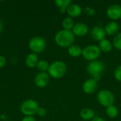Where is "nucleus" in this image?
<instances>
[{
  "label": "nucleus",
  "mask_w": 121,
  "mask_h": 121,
  "mask_svg": "<svg viewBox=\"0 0 121 121\" xmlns=\"http://www.w3.org/2000/svg\"><path fill=\"white\" fill-rule=\"evenodd\" d=\"M75 35L72 30H59L55 35V42L56 44L63 48H69L73 45Z\"/></svg>",
  "instance_id": "f257e3e1"
},
{
  "label": "nucleus",
  "mask_w": 121,
  "mask_h": 121,
  "mask_svg": "<svg viewBox=\"0 0 121 121\" xmlns=\"http://www.w3.org/2000/svg\"><path fill=\"white\" fill-rule=\"evenodd\" d=\"M67 72V65L61 60H57L50 65L48 74L54 79H60Z\"/></svg>",
  "instance_id": "f03ea898"
},
{
  "label": "nucleus",
  "mask_w": 121,
  "mask_h": 121,
  "mask_svg": "<svg viewBox=\"0 0 121 121\" xmlns=\"http://www.w3.org/2000/svg\"><path fill=\"white\" fill-rule=\"evenodd\" d=\"M105 64L101 60H94L90 62L87 65V71L95 81L98 82L101 79V73L105 69Z\"/></svg>",
  "instance_id": "7ed1b4c3"
},
{
  "label": "nucleus",
  "mask_w": 121,
  "mask_h": 121,
  "mask_svg": "<svg viewBox=\"0 0 121 121\" xmlns=\"http://www.w3.org/2000/svg\"><path fill=\"white\" fill-rule=\"evenodd\" d=\"M39 105L35 100L26 99L20 106V111L25 116H33L36 114Z\"/></svg>",
  "instance_id": "20e7f679"
},
{
  "label": "nucleus",
  "mask_w": 121,
  "mask_h": 121,
  "mask_svg": "<svg viewBox=\"0 0 121 121\" xmlns=\"http://www.w3.org/2000/svg\"><path fill=\"white\" fill-rule=\"evenodd\" d=\"M28 48L31 52L41 53L46 48V41L44 38L40 36L33 37L28 42Z\"/></svg>",
  "instance_id": "39448f33"
},
{
  "label": "nucleus",
  "mask_w": 121,
  "mask_h": 121,
  "mask_svg": "<svg viewBox=\"0 0 121 121\" xmlns=\"http://www.w3.org/2000/svg\"><path fill=\"white\" fill-rule=\"evenodd\" d=\"M97 101L101 106L108 107L113 104L115 101V96L111 91L103 89L98 93Z\"/></svg>",
  "instance_id": "423d86ee"
},
{
  "label": "nucleus",
  "mask_w": 121,
  "mask_h": 121,
  "mask_svg": "<svg viewBox=\"0 0 121 121\" xmlns=\"http://www.w3.org/2000/svg\"><path fill=\"white\" fill-rule=\"evenodd\" d=\"M101 52V51L98 45H89L83 49L82 56L85 60L91 62V61L96 60L100 56Z\"/></svg>",
  "instance_id": "0eeeda50"
},
{
  "label": "nucleus",
  "mask_w": 121,
  "mask_h": 121,
  "mask_svg": "<svg viewBox=\"0 0 121 121\" xmlns=\"http://www.w3.org/2000/svg\"><path fill=\"white\" fill-rule=\"evenodd\" d=\"M106 15L113 21L120 19L121 18V6L117 4H111L106 10Z\"/></svg>",
  "instance_id": "6e6552de"
},
{
  "label": "nucleus",
  "mask_w": 121,
  "mask_h": 121,
  "mask_svg": "<svg viewBox=\"0 0 121 121\" xmlns=\"http://www.w3.org/2000/svg\"><path fill=\"white\" fill-rule=\"evenodd\" d=\"M50 82V76L47 72H39L34 78V83L38 88H45Z\"/></svg>",
  "instance_id": "1a4fd4ad"
},
{
  "label": "nucleus",
  "mask_w": 121,
  "mask_h": 121,
  "mask_svg": "<svg viewBox=\"0 0 121 121\" xmlns=\"http://www.w3.org/2000/svg\"><path fill=\"white\" fill-rule=\"evenodd\" d=\"M72 31L74 35L78 37H83L88 33L89 27L86 23L82 22H79L74 24Z\"/></svg>",
  "instance_id": "9d476101"
},
{
  "label": "nucleus",
  "mask_w": 121,
  "mask_h": 121,
  "mask_svg": "<svg viewBox=\"0 0 121 121\" xmlns=\"http://www.w3.org/2000/svg\"><path fill=\"white\" fill-rule=\"evenodd\" d=\"M97 82H98L95 81L92 78L86 80L82 85L84 92L86 94H91L94 93L97 89Z\"/></svg>",
  "instance_id": "9b49d317"
},
{
  "label": "nucleus",
  "mask_w": 121,
  "mask_h": 121,
  "mask_svg": "<svg viewBox=\"0 0 121 121\" xmlns=\"http://www.w3.org/2000/svg\"><path fill=\"white\" fill-rule=\"evenodd\" d=\"M106 32L104 30V28L99 26H94L91 30V37L97 41H101V40L105 38L106 36Z\"/></svg>",
  "instance_id": "f8f14e48"
},
{
  "label": "nucleus",
  "mask_w": 121,
  "mask_h": 121,
  "mask_svg": "<svg viewBox=\"0 0 121 121\" xmlns=\"http://www.w3.org/2000/svg\"><path fill=\"white\" fill-rule=\"evenodd\" d=\"M66 12L69 15V17H71V18H77V17L79 16L82 14V9L77 4H71L68 6Z\"/></svg>",
  "instance_id": "ddd939ff"
},
{
  "label": "nucleus",
  "mask_w": 121,
  "mask_h": 121,
  "mask_svg": "<svg viewBox=\"0 0 121 121\" xmlns=\"http://www.w3.org/2000/svg\"><path fill=\"white\" fill-rule=\"evenodd\" d=\"M119 25L118 23H116V21H110L108 22L104 28V30L106 32V35H117L118 32L119 30Z\"/></svg>",
  "instance_id": "4468645a"
},
{
  "label": "nucleus",
  "mask_w": 121,
  "mask_h": 121,
  "mask_svg": "<svg viewBox=\"0 0 121 121\" xmlns=\"http://www.w3.org/2000/svg\"><path fill=\"white\" fill-rule=\"evenodd\" d=\"M38 62H39V60H38V57L37 54L33 53V52L29 53L26 57V59H25V64L29 68L35 67Z\"/></svg>",
  "instance_id": "2eb2a0df"
},
{
  "label": "nucleus",
  "mask_w": 121,
  "mask_h": 121,
  "mask_svg": "<svg viewBox=\"0 0 121 121\" xmlns=\"http://www.w3.org/2000/svg\"><path fill=\"white\" fill-rule=\"evenodd\" d=\"M95 116V112L91 108H85L80 111V117L84 121H91Z\"/></svg>",
  "instance_id": "dca6fc26"
},
{
  "label": "nucleus",
  "mask_w": 121,
  "mask_h": 121,
  "mask_svg": "<svg viewBox=\"0 0 121 121\" xmlns=\"http://www.w3.org/2000/svg\"><path fill=\"white\" fill-rule=\"evenodd\" d=\"M82 50L83 49H82L79 45H72L68 48L67 52L72 57H78L82 55Z\"/></svg>",
  "instance_id": "f3484780"
},
{
  "label": "nucleus",
  "mask_w": 121,
  "mask_h": 121,
  "mask_svg": "<svg viewBox=\"0 0 121 121\" xmlns=\"http://www.w3.org/2000/svg\"><path fill=\"white\" fill-rule=\"evenodd\" d=\"M112 44L108 39H103L101 41H99V48L101 50V52H109L112 50Z\"/></svg>",
  "instance_id": "a211bd4d"
},
{
  "label": "nucleus",
  "mask_w": 121,
  "mask_h": 121,
  "mask_svg": "<svg viewBox=\"0 0 121 121\" xmlns=\"http://www.w3.org/2000/svg\"><path fill=\"white\" fill-rule=\"evenodd\" d=\"M55 5L59 8L60 11L62 13H64L67 11L68 6L72 4L70 0H56L55 1Z\"/></svg>",
  "instance_id": "6ab92c4d"
},
{
  "label": "nucleus",
  "mask_w": 121,
  "mask_h": 121,
  "mask_svg": "<svg viewBox=\"0 0 121 121\" xmlns=\"http://www.w3.org/2000/svg\"><path fill=\"white\" fill-rule=\"evenodd\" d=\"M62 28H63L64 30H72L73 27H74V20L71 17H66L62 21Z\"/></svg>",
  "instance_id": "aec40b11"
},
{
  "label": "nucleus",
  "mask_w": 121,
  "mask_h": 121,
  "mask_svg": "<svg viewBox=\"0 0 121 121\" xmlns=\"http://www.w3.org/2000/svg\"><path fill=\"white\" fill-rule=\"evenodd\" d=\"M106 115L111 118H114L117 117L118 115V109L113 104L106 107Z\"/></svg>",
  "instance_id": "412c9836"
},
{
  "label": "nucleus",
  "mask_w": 121,
  "mask_h": 121,
  "mask_svg": "<svg viewBox=\"0 0 121 121\" xmlns=\"http://www.w3.org/2000/svg\"><path fill=\"white\" fill-rule=\"evenodd\" d=\"M49 67H50V64L48 63V61L45 60H39L36 66L37 69L40 71V72H47L48 71Z\"/></svg>",
  "instance_id": "4be33fe9"
},
{
  "label": "nucleus",
  "mask_w": 121,
  "mask_h": 121,
  "mask_svg": "<svg viewBox=\"0 0 121 121\" xmlns=\"http://www.w3.org/2000/svg\"><path fill=\"white\" fill-rule=\"evenodd\" d=\"M113 45L116 49L121 50V33H119L117 35H116L113 41Z\"/></svg>",
  "instance_id": "5701e85b"
},
{
  "label": "nucleus",
  "mask_w": 121,
  "mask_h": 121,
  "mask_svg": "<svg viewBox=\"0 0 121 121\" xmlns=\"http://www.w3.org/2000/svg\"><path fill=\"white\" fill-rule=\"evenodd\" d=\"M114 77L118 82H121V65L116 67L114 70Z\"/></svg>",
  "instance_id": "b1692460"
},
{
  "label": "nucleus",
  "mask_w": 121,
  "mask_h": 121,
  "mask_svg": "<svg viewBox=\"0 0 121 121\" xmlns=\"http://www.w3.org/2000/svg\"><path fill=\"white\" fill-rule=\"evenodd\" d=\"M36 114L40 117H45L47 115V111L43 107H39V108L37 111Z\"/></svg>",
  "instance_id": "393cba45"
},
{
  "label": "nucleus",
  "mask_w": 121,
  "mask_h": 121,
  "mask_svg": "<svg viewBox=\"0 0 121 121\" xmlns=\"http://www.w3.org/2000/svg\"><path fill=\"white\" fill-rule=\"evenodd\" d=\"M6 64V59L4 56L0 55V69H2Z\"/></svg>",
  "instance_id": "a878e982"
},
{
  "label": "nucleus",
  "mask_w": 121,
  "mask_h": 121,
  "mask_svg": "<svg viewBox=\"0 0 121 121\" xmlns=\"http://www.w3.org/2000/svg\"><path fill=\"white\" fill-rule=\"evenodd\" d=\"M21 121H35L33 116H25L22 118Z\"/></svg>",
  "instance_id": "bb28decb"
},
{
  "label": "nucleus",
  "mask_w": 121,
  "mask_h": 121,
  "mask_svg": "<svg viewBox=\"0 0 121 121\" xmlns=\"http://www.w3.org/2000/svg\"><path fill=\"white\" fill-rule=\"evenodd\" d=\"M91 121H105L100 116H95Z\"/></svg>",
  "instance_id": "cd10ccee"
},
{
  "label": "nucleus",
  "mask_w": 121,
  "mask_h": 121,
  "mask_svg": "<svg viewBox=\"0 0 121 121\" xmlns=\"http://www.w3.org/2000/svg\"><path fill=\"white\" fill-rule=\"evenodd\" d=\"M2 30H3V23L0 19V34L1 33Z\"/></svg>",
  "instance_id": "c85d7f7f"
}]
</instances>
